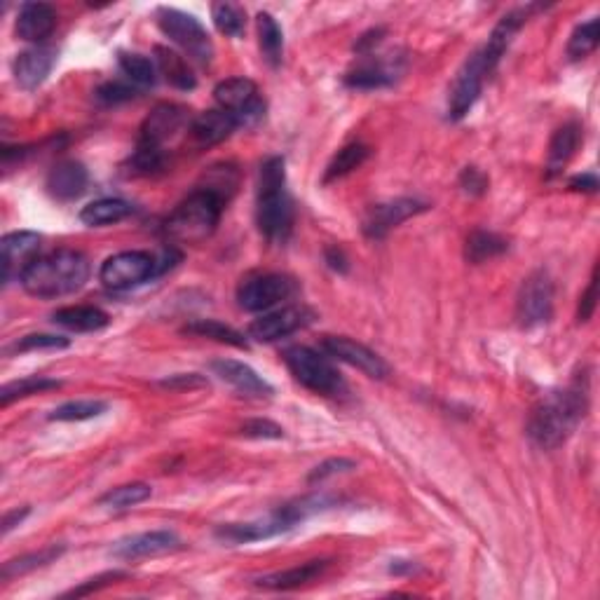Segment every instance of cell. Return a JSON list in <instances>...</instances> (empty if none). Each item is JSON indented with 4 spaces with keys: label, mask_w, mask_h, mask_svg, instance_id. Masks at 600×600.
Here are the masks:
<instances>
[{
    "label": "cell",
    "mask_w": 600,
    "mask_h": 600,
    "mask_svg": "<svg viewBox=\"0 0 600 600\" xmlns=\"http://www.w3.org/2000/svg\"><path fill=\"white\" fill-rule=\"evenodd\" d=\"M589 390L582 380H575L565 390H551L537 401L528 420V436L535 446L554 450L563 446L586 415Z\"/></svg>",
    "instance_id": "1"
},
{
    "label": "cell",
    "mask_w": 600,
    "mask_h": 600,
    "mask_svg": "<svg viewBox=\"0 0 600 600\" xmlns=\"http://www.w3.org/2000/svg\"><path fill=\"white\" fill-rule=\"evenodd\" d=\"M87 279H90L87 256L73 249H59L38 256L19 282L33 298H61L83 289Z\"/></svg>",
    "instance_id": "2"
},
{
    "label": "cell",
    "mask_w": 600,
    "mask_h": 600,
    "mask_svg": "<svg viewBox=\"0 0 600 600\" xmlns=\"http://www.w3.org/2000/svg\"><path fill=\"white\" fill-rule=\"evenodd\" d=\"M256 223L265 240L284 244L293 230V202L286 190V165L284 158L272 155L258 172V200Z\"/></svg>",
    "instance_id": "3"
},
{
    "label": "cell",
    "mask_w": 600,
    "mask_h": 600,
    "mask_svg": "<svg viewBox=\"0 0 600 600\" xmlns=\"http://www.w3.org/2000/svg\"><path fill=\"white\" fill-rule=\"evenodd\" d=\"M225 200L214 190L197 188L165 221V235L174 242L197 244L214 235Z\"/></svg>",
    "instance_id": "4"
},
{
    "label": "cell",
    "mask_w": 600,
    "mask_h": 600,
    "mask_svg": "<svg viewBox=\"0 0 600 600\" xmlns=\"http://www.w3.org/2000/svg\"><path fill=\"white\" fill-rule=\"evenodd\" d=\"M284 364L291 371L293 378L312 392L333 397V394H340L345 390L343 378H340V373L333 368L331 361L326 359L322 352L312 350V347H289V350L284 352Z\"/></svg>",
    "instance_id": "5"
},
{
    "label": "cell",
    "mask_w": 600,
    "mask_h": 600,
    "mask_svg": "<svg viewBox=\"0 0 600 600\" xmlns=\"http://www.w3.org/2000/svg\"><path fill=\"white\" fill-rule=\"evenodd\" d=\"M155 19H158L162 33L174 45H179L190 59L197 61L200 66L211 64V59H214V43H211L207 29L193 15L176 8H160Z\"/></svg>",
    "instance_id": "6"
},
{
    "label": "cell",
    "mask_w": 600,
    "mask_h": 600,
    "mask_svg": "<svg viewBox=\"0 0 600 600\" xmlns=\"http://www.w3.org/2000/svg\"><path fill=\"white\" fill-rule=\"evenodd\" d=\"M160 275L158 258L148 251H122L101 265L99 279L111 291H129Z\"/></svg>",
    "instance_id": "7"
},
{
    "label": "cell",
    "mask_w": 600,
    "mask_h": 600,
    "mask_svg": "<svg viewBox=\"0 0 600 600\" xmlns=\"http://www.w3.org/2000/svg\"><path fill=\"white\" fill-rule=\"evenodd\" d=\"M214 99L218 108L235 115L240 127H254L265 118V101L254 80L230 78L216 85Z\"/></svg>",
    "instance_id": "8"
},
{
    "label": "cell",
    "mask_w": 600,
    "mask_h": 600,
    "mask_svg": "<svg viewBox=\"0 0 600 600\" xmlns=\"http://www.w3.org/2000/svg\"><path fill=\"white\" fill-rule=\"evenodd\" d=\"M554 315V282L544 270H537L521 284L516 300V317L525 329L547 324Z\"/></svg>",
    "instance_id": "9"
},
{
    "label": "cell",
    "mask_w": 600,
    "mask_h": 600,
    "mask_svg": "<svg viewBox=\"0 0 600 600\" xmlns=\"http://www.w3.org/2000/svg\"><path fill=\"white\" fill-rule=\"evenodd\" d=\"M190 125H193V118H190L186 108L176 104H160L143 120L139 143L167 150L169 143H174L183 132H190Z\"/></svg>",
    "instance_id": "10"
},
{
    "label": "cell",
    "mask_w": 600,
    "mask_h": 600,
    "mask_svg": "<svg viewBox=\"0 0 600 600\" xmlns=\"http://www.w3.org/2000/svg\"><path fill=\"white\" fill-rule=\"evenodd\" d=\"M296 293V282L286 275H258L249 277L237 289V303L247 312L272 310L282 300H289Z\"/></svg>",
    "instance_id": "11"
},
{
    "label": "cell",
    "mask_w": 600,
    "mask_h": 600,
    "mask_svg": "<svg viewBox=\"0 0 600 600\" xmlns=\"http://www.w3.org/2000/svg\"><path fill=\"white\" fill-rule=\"evenodd\" d=\"M486 75H490V71L486 68V64H483L481 54L474 52L472 57L465 61V66L460 68L458 78H455L453 87H450V97H448L450 120H462L469 111H472L476 99L481 97Z\"/></svg>",
    "instance_id": "12"
},
{
    "label": "cell",
    "mask_w": 600,
    "mask_h": 600,
    "mask_svg": "<svg viewBox=\"0 0 600 600\" xmlns=\"http://www.w3.org/2000/svg\"><path fill=\"white\" fill-rule=\"evenodd\" d=\"M322 350L329 357L343 361V364L357 368V371L366 373L368 378L383 380L390 373V366L385 364V359L373 350H368L366 345L357 343V340L345 336H326L322 340Z\"/></svg>",
    "instance_id": "13"
},
{
    "label": "cell",
    "mask_w": 600,
    "mask_h": 600,
    "mask_svg": "<svg viewBox=\"0 0 600 600\" xmlns=\"http://www.w3.org/2000/svg\"><path fill=\"white\" fill-rule=\"evenodd\" d=\"M312 312L303 305H289V308L272 310L268 315L254 319L249 324V336L258 340V343H275L279 338L291 336L293 331L303 329L305 324H310Z\"/></svg>",
    "instance_id": "14"
},
{
    "label": "cell",
    "mask_w": 600,
    "mask_h": 600,
    "mask_svg": "<svg viewBox=\"0 0 600 600\" xmlns=\"http://www.w3.org/2000/svg\"><path fill=\"white\" fill-rule=\"evenodd\" d=\"M40 237L31 230H17V233H8L0 242V251H3V282L10 284L15 279H22L26 268L36 261L40 251Z\"/></svg>",
    "instance_id": "15"
},
{
    "label": "cell",
    "mask_w": 600,
    "mask_h": 600,
    "mask_svg": "<svg viewBox=\"0 0 600 600\" xmlns=\"http://www.w3.org/2000/svg\"><path fill=\"white\" fill-rule=\"evenodd\" d=\"M181 549L179 535L172 530H150V533L132 535L113 544L111 554L122 561H139V558H155L172 554V551Z\"/></svg>",
    "instance_id": "16"
},
{
    "label": "cell",
    "mask_w": 600,
    "mask_h": 600,
    "mask_svg": "<svg viewBox=\"0 0 600 600\" xmlns=\"http://www.w3.org/2000/svg\"><path fill=\"white\" fill-rule=\"evenodd\" d=\"M427 209L429 207L425 202L411 200V197H401V200H394V202L375 204L364 218V233L366 237H371V240H380V237H385L392 228H397V225L408 221V218L418 216Z\"/></svg>",
    "instance_id": "17"
},
{
    "label": "cell",
    "mask_w": 600,
    "mask_h": 600,
    "mask_svg": "<svg viewBox=\"0 0 600 600\" xmlns=\"http://www.w3.org/2000/svg\"><path fill=\"white\" fill-rule=\"evenodd\" d=\"M211 373L218 375V378L223 380V383H228L230 387H235L237 392H242L244 397H272L275 390H272V385L268 380L261 378L254 368L249 364H244V361L237 359H216L209 364Z\"/></svg>",
    "instance_id": "18"
},
{
    "label": "cell",
    "mask_w": 600,
    "mask_h": 600,
    "mask_svg": "<svg viewBox=\"0 0 600 600\" xmlns=\"http://www.w3.org/2000/svg\"><path fill=\"white\" fill-rule=\"evenodd\" d=\"M286 530H291V523L286 521L282 511H272L270 516L261 518V521H251V523H228L221 525L216 530V537L221 542L228 544H249V542H261V540H270V537L282 535Z\"/></svg>",
    "instance_id": "19"
},
{
    "label": "cell",
    "mask_w": 600,
    "mask_h": 600,
    "mask_svg": "<svg viewBox=\"0 0 600 600\" xmlns=\"http://www.w3.org/2000/svg\"><path fill=\"white\" fill-rule=\"evenodd\" d=\"M54 64H57V52L52 47L45 45H36L31 50H24L22 54H17L15 64H12V71H15V80L22 90L31 92L38 90L40 85L45 83L47 75L52 73Z\"/></svg>",
    "instance_id": "20"
},
{
    "label": "cell",
    "mask_w": 600,
    "mask_h": 600,
    "mask_svg": "<svg viewBox=\"0 0 600 600\" xmlns=\"http://www.w3.org/2000/svg\"><path fill=\"white\" fill-rule=\"evenodd\" d=\"M87 181H90V174H87V169L80 162L64 160L50 169L45 188L54 200L71 202L85 193Z\"/></svg>",
    "instance_id": "21"
},
{
    "label": "cell",
    "mask_w": 600,
    "mask_h": 600,
    "mask_svg": "<svg viewBox=\"0 0 600 600\" xmlns=\"http://www.w3.org/2000/svg\"><path fill=\"white\" fill-rule=\"evenodd\" d=\"M57 26V12L47 3H24L17 15V36L26 43H43Z\"/></svg>",
    "instance_id": "22"
},
{
    "label": "cell",
    "mask_w": 600,
    "mask_h": 600,
    "mask_svg": "<svg viewBox=\"0 0 600 600\" xmlns=\"http://www.w3.org/2000/svg\"><path fill=\"white\" fill-rule=\"evenodd\" d=\"M525 19H528L525 10H514V12H509V15H504L500 22H497L493 33H490L486 47L479 50L483 64H486V68L490 73H493L495 66L500 64V59L504 57V52H507L511 40H514L516 33L521 31V26L525 24Z\"/></svg>",
    "instance_id": "23"
},
{
    "label": "cell",
    "mask_w": 600,
    "mask_h": 600,
    "mask_svg": "<svg viewBox=\"0 0 600 600\" xmlns=\"http://www.w3.org/2000/svg\"><path fill=\"white\" fill-rule=\"evenodd\" d=\"M237 127H240V122L235 120V115L223 111V108H214V111L200 113L193 118L190 134L200 146H216V143L228 139Z\"/></svg>",
    "instance_id": "24"
},
{
    "label": "cell",
    "mask_w": 600,
    "mask_h": 600,
    "mask_svg": "<svg viewBox=\"0 0 600 600\" xmlns=\"http://www.w3.org/2000/svg\"><path fill=\"white\" fill-rule=\"evenodd\" d=\"M326 568H329V561H310V563L296 565V568H291V570L272 572V575L256 579V586H261V589H270V591L300 589V586L317 582V579L326 572Z\"/></svg>",
    "instance_id": "25"
},
{
    "label": "cell",
    "mask_w": 600,
    "mask_h": 600,
    "mask_svg": "<svg viewBox=\"0 0 600 600\" xmlns=\"http://www.w3.org/2000/svg\"><path fill=\"white\" fill-rule=\"evenodd\" d=\"M52 322L66 331L94 333L106 329L111 324V317L101 308H94V305H71V308H61L54 312Z\"/></svg>",
    "instance_id": "26"
},
{
    "label": "cell",
    "mask_w": 600,
    "mask_h": 600,
    "mask_svg": "<svg viewBox=\"0 0 600 600\" xmlns=\"http://www.w3.org/2000/svg\"><path fill=\"white\" fill-rule=\"evenodd\" d=\"M155 66H158V73L162 78H165L172 87H176V90L190 92L197 87L193 68H190L186 57L176 50H169V47H162V45L155 47Z\"/></svg>",
    "instance_id": "27"
},
{
    "label": "cell",
    "mask_w": 600,
    "mask_h": 600,
    "mask_svg": "<svg viewBox=\"0 0 600 600\" xmlns=\"http://www.w3.org/2000/svg\"><path fill=\"white\" fill-rule=\"evenodd\" d=\"M579 139H582V129H579L577 122H568V125L556 129L549 143V174H558L568 165L575 150L579 148Z\"/></svg>",
    "instance_id": "28"
},
{
    "label": "cell",
    "mask_w": 600,
    "mask_h": 600,
    "mask_svg": "<svg viewBox=\"0 0 600 600\" xmlns=\"http://www.w3.org/2000/svg\"><path fill=\"white\" fill-rule=\"evenodd\" d=\"M132 211L134 207L129 202L118 200V197H104V200L87 204V207L80 211V221L90 225V228H101V225L125 221Z\"/></svg>",
    "instance_id": "29"
},
{
    "label": "cell",
    "mask_w": 600,
    "mask_h": 600,
    "mask_svg": "<svg viewBox=\"0 0 600 600\" xmlns=\"http://www.w3.org/2000/svg\"><path fill=\"white\" fill-rule=\"evenodd\" d=\"M118 64L120 71L125 73V78L132 83L134 87H141V90H146V87H153L158 83V66H155L153 59L143 57V54L136 52H120L118 54Z\"/></svg>",
    "instance_id": "30"
},
{
    "label": "cell",
    "mask_w": 600,
    "mask_h": 600,
    "mask_svg": "<svg viewBox=\"0 0 600 600\" xmlns=\"http://www.w3.org/2000/svg\"><path fill=\"white\" fill-rule=\"evenodd\" d=\"M256 24H258V43H261L263 57L270 66L277 68L282 64V57H284V33L279 29L277 19L268 15V12H261V15L256 17Z\"/></svg>",
    "instance_id": "31"
},
{
    "label": "cell",
    "mask_w": 600,
    "mask_h": 600,
    "mask_svg": "<svg viewBox=\"0 0 600 600\" xmlns=\"http://www.w3.org/2000/svg\"><path fill=\"white\" fill-rule=\"evenodd\" d=\"M397 71H392L390 66L385 64H375V61H366L345 75V85L354 87V90H380V87H387L394 83V75Z\"/></svg>",
    "instance_id": "32"
},
{
    "label": "cell",
    "mask_w": 600,
    "mask_h": 600,
    "mask_svg": "<svg viewBox=\"0 0 600 600\" xmlns=\"http://www.w3.org/2000/svg\"><path fill=\"white\" fill-rule=\"evenodd\" d=\"M507 249L509 244L500 235L488 233V230H476V233L467 237L465 256L469 263H486L490 258L504 254Z\"/></svg>",
    "instance_id": "33"
},
{
    "label": "cell",
    "mask_w": 600,
    "mask_h": 600,
    "mask_svg": "<svg viewBox=\"0 0 600 600\" xmlns=\"http://www.w3.org/2000/svg\"><path fill=\"white\" fill-rule=\"evenodd\" d=\"M183 333H190V336H200V338H211V340H218V343L247 350V338H244L240 331L216 322V319H197V322H190L183 326Z\"/></svg>",
    "instance_id": "34"
},
{
    "label": "cell",
    "mask_w": 600,
    "mask_h": 600,
    "mask_svg": "<svg viewBox=\"0 0 600 600\" xmlns=\"http://www.w3.org/2000/svg\"><path fill=\"white\" fill-rule=\"evenodd\" d=\"M368 146H364V143H350V146L340 148L336 155H333V160L329 162V167H326V174H324V181L331 183L336 179H343V176H347L350 172H354V169L361 167L368 158Z\"/></svg>",
    "instance_id": "35"
},
{
    "label": "cell",
    "mask_w": 600,
    "mask_h": 600,
    "mask_svg": "<svg viewBox=\"0 0 600 600\" xmlns=\"http://www.w3.org/2000/svg\"><path fill=\"white\" fill-rule=\"evenodd\" d=\"M59 387H61L59 380L45 378V375H29V378L15 380V383L5 385L3 390H0V404L10 406L12 401H17V399H26V397H33V394L59 390Z\"/></svg>",
    "instance_id": "36"
},
{
    "label": "cell",
    "mask_w": 600,
    "mask_h": 600,
    "mask_svg": "<svg viewBox=\"0 0 600 600\" xmlns=\"http://www.w3.org/2000/svg\"><path fill=\"white\" fill-rule=\"evenodd\" d=\"M150 493H153V490H150L148 483H139V481L125 483V486H118V488L108 490L106 495H101L99 504L104 509H113V511L132 509V507H136V504L146 502Z\"/></svg>",
    "instance_id": "37"
},
{
    "label": "cell",
    "mask_w": 600,
    "mask_h": 600,
    "mask_svg": "<svg viewBox=\"0 0 600 600\" xmlns=\"http://www.w3.org/2000/svg\"><path fill=\"white\" fill-rule=\"evenodd\" d=\"M61 554H64V547H47V549L33 551V554L19 556V558H15V561L5 563L0 575H3L5 582H8V579H12V577H22V575H26V572L43 568V565H50L52 561H57Z\"/></svg>",
    "instance_id": "38"
},
{
    "label": "cell",
    "mask_w": 600,
    "mask_h": 600,
    "mask_svg": "<svg viewBox=\"0 0 600 600\" xmlns=\"http://www.w3.org/2000/svg\"><path fill=\"white\" fill-rule=\"evenodd\" d=\"M600 43V22L598 17L589 19V22L579 24L568 40V57L572 61L589 57L591 52H596Z\"/></svg>",
    "instance_id": "39"
},
{
    "label": "cell",
    "mask_w": 600,
    "mask_h": 600,
    "mask_svg": "<svg viewBox=\"0 0 600 600\" xmlns=\"http://www.w3.org/2000/svg\"><path fill=\"white\" fill-rule=\"evenodd\" d=\"M106 401L99 399H80V401H68L61 404L50 413V420L57 422H80V420H92L99 418L101 413H106Z\"/></svg>",
    "instance_id": "40"
},
{
    "label": "cell",
    "mask_w": 600,
    "mask_h": 600,
    "mask_svg": "<svg viewBox=\"0 0 600 600\" xmlns=\"http://www.w3.org/2000/svg\"><path fill=\"white\" fill-rule=\"evenodd\" d=\"M211 17H214L216 29L230 38H240L244 26H247V15L235 3H214L211 5Z\"/></svg>",
    "instance_id": "41"
},
{
    "label": "cell",
    "mask_w": 600,
    "mask_h": 600,
    "mask_svg": "<svg viewBox=\"0 0 600 600\" xmlns=\"http://www.w3.org/2000/svg\"><path fill=\"white\" fill-rule=\"evenodd\" d=\"M68 347V338L50 336V333H31L12 345V352H36V350H64Z\"/></svg>",
    "instance_id": "42"
},
{
    "label": "cell",
    "mask_w": 600,
    "mask_h": 600,
    "mask_svg": "<svg viewBox=\"0 0 600 600\" xmlns=\"http://www.w3.org/2000/svg\"><path fill=\"white\" fill-rule=\"evenodd\" d=\"M357 465H354V460H347V458H331L322 462V465H317L315 469H312L310 476H308V483H322L329 479V476H336V474H343V472H350V469H354Z\"/></svg>",
    "instance_id": "43"
},
{
    "label": "cell",
    "mask_w": 600,
    "mask_h": 600,
    "mask_svg": "<svg viewBox=\"0 0 600 600\" xmlns=\"http://www.w3.org/2000/svg\"><path fill=\"white\" fill-rule=\"evenodd\" d=\"M134 94H136L134 85H125V83H118V80H115V83H106L99 87L97 99L106 106H111V104L115 106V104H122V101L134 99Z\"/></svg>",
    "instance_id": "44"
},
{
    "label": "cell",
    "mask_w": 600,
    "mask_h": 600,
    "mask_svg": "<svg viewBox=\"0 0 600 600\" xmlns=\"http://www.w3.org/2000/svg\"><path fill=\"white\" fill-rule=\"evenodd\" d=\"M125 577V572L120 570H113V572H104V575L94 577V579H87V582L83 586H78V589H71L66 593L68 598H83V596H90L92 591H99L104 589V586H111L115 579H122Z\"/></svg>",
    "instance_id": "45"
},
{
    "label": "cell",
    "mask_w": 600,
    "mask_h": 600,
    "mask_svg": "<svg viewBox=\"0 0 600 600\" xmlns=\"http://www.w3.org/2000/svg\"><path fill=\"white\" fill-rule=\"evenodd\" d=\"M242 434L249 439H282L284 429L270 420H251L242 427Z\"/></svg>",
    "instance_id": "46"
},
{
    "label": "cell",
    "mask_w": 600,
    "mask_h": 600,
    "mask_svg": "<svg viewBox=\"0 0 600 600\" xmlns=\"http://www.w3.org/2000/svg\"><path fill=\"white\" fill-rule=\"evenodd\" d=\"M596 296H598V270H593L589 289H586L582 300H579V312H577V322L579 324L589 322V319L593 317V312H596V305H598Z\"/></svg>",
    "instance_id": "47"
},
{
    "label": "cell",
    "mask_w": 600,
    "mask_h": 600,
    "mask_svg": "<svg viewBox=\"0 0 600 600\" xmlns=\"http://www.w3.org/2000/svg\"><path fill=\"white\" fill-rule=\"evenodd\" d=\"M460 183L469 195H483L488 190V176L476 167H467L460 176Z\"/></svg>",
    "instance_id": "48"
},
{
    "label": "cell",
    "mask_w": 600,
    "mask_h": 600,
    "mask_svg": "<svg viewBox=\"0 0 600 600\" xmlns=\"http://www.w3.org/2000/svg\"><path fill=\"white\" fill-rule=\"evenodd\" d=\"M204 385H207V380L200 378L197 373H181L169 380H162V387H169V390H195V387H204Z\"/></svg>",
    "instance_id": "49"
},
{
    "label": "cell",
    "mask_w": 600,
    "mask_h": 600,
    "mask_svg": "<svg viewBox=\"0 0 600 600\" xmlns=\"http://www.w3.org/2000/svg\"><path fill=\"white\" fill-rule=\"evenodd\" d=\"M383 36H385V29H373V31L364 33V36H361V38L357 40V45H354V52H359V54H371V52H373V47L378 45L380 40H383Z\"/></svg>",
    "instance_id": "50"
},
{
    "label": "cell",
    "mask_w": 600,
    "mask_h": 600,
    "mask_svg": "<svg viewBox=\"0 0 600 600\" xmlns=\"http://www.w3.org/2000/svg\"><path fill=\"white\" fill-rule=\"evenodd\" d=\"M29 514H31V509H29V507L8 511V514L3 516V523H0V530H3V535H10V530H12V528H17V525L22 523L24 518L29 516Z\"/></svg>",
    "instance_id": "51"
},
{
    "label": "cell",
    "mask_w": 600,
    "mask_h": 600,
    "mask_svg": "<svg viewBox=\"0 0 600 600\" xmlns=\"http://www.w3.org/2000/svg\"><path fill=\"white\" fill-rule=\"evenodd\" d=\"M324 258L326 263H329V268H333L336 272H347V256L340 247H326Z\"/></svg>",
    "instance_id": "52"
},
{
    "label": "cell",
    "mask_w": 600,
    "mask_h": 600,
    "mask_svg": "<svg viewBox=\"0 0 600 600\" xmlns=\"http://www.w3.org/2000/svg\"><path fill=\"white\" fill-rule=\"evenodd\" d=\"M572 190H584V193H596L598 190V179L593 174H582L575 176V179L570 181Z\"/></svg>",
    "instance_id": "53"
}]
</instances>
